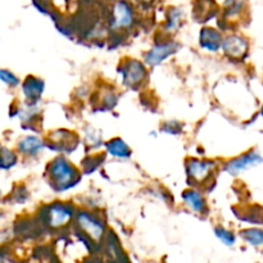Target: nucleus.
<instances>
[{
  "label": "nucleus",
  "instance_id": "obj_1",
  "mask_svg": "<svg viewBox=\"0 0 263 263\" xmlns=\"http://www.w3.org/2000/svg\"><path fill=\"white\" fill-rule=\"evenodd\" d=\"M50 175L61 187H68L69 182L73 181L76 172L64 159H55L50 164Z\"/></svg>",
  "mask_w": 263,
  "mask_h": 263
},
{
  "label": "nucleus",
  "instance_id": "obj_2",
  "mask_svg": "<svg viewBox=\"0 0 263 263\" xmlns=\"http://www.w3.org/2000/svg\"><path fill=\"white\" fill-rule=\"evenodd\" d=\"M262 158L257 153H248L244 154V156L239 157V158L234 159L230 163L228 164L226 170H228L230 174H238V172L243 171V170L249 168V167H253L256 164L261 163Z\"/></svg>",
  "mask_w": 263,
  "mask_h": 263
},
{
  "label": "nucleus",
  "instance_id": "obj_3",
  "mask_svg": "<svg viewBox=\"0 0 263 263\" xmlns=\"http://www.w3.org/2000/svg\"><path fill=\"white\" fill-rule=\"evenodd\" d=\"M113 22L116 27H126L133 22V10L126 2H117L113 9Z\"/></svg>",
  "mask_w": 263,
  "mask_h": 263
},
{
  "label": "nucleus",
  "instance_id": "obj_4",
  "mask_svg": "<svg viewBox=\"0 0 263 263\" xmlns=\"http://www.w3.org/2000/svg\"><path fill=\"white\" fill-rule=\"evenodd\" d=\"M79 223L80 226H81L82 230L86 231V233L89 234L92 239H95V240H98V239L102 236V223L98 220H95L94 217H91V216L86 215V213H81V215H79Z\"/></svg>",
  "mask_w": 263,
  "mask_h": 263
},
{
  "label": "nucleus",
  "instance_id": "obj_5",
  "mask_svg": "<svg viewBox=\"0 0 263 263\" xmlns=\"http://www.w3.org/2000/svg\"><path fill=\"white\" fill-rule=\"evenodd\" d=\"M175 51L174 44H163V45L156 46V48L152 49L145 57V61L148 62L151 66H156V64L161 63L163 59H166L170 54H172Z\"/></svg>",
  "mask_w": 263,
  "mask_h": 263
},
{
  "label": "nucleus",
  "instance_id": "obj_6",
  "mask_svg": "<svg viewBox=\"0 0 263 263\" xmlns=\"http://www.w3.org/2000/svg\"><path fill=\"white\" fill-rule=\"evenodd\" d=\"M68 218H71V211L66 205L55 204L49 208V221H50V225H64L68 221Z\"/></svg>",
  "mask_w": 263,
  "mask_h": 263
},
{
  "label": "nucleus",
  "instance_id": "obj_7",
  "mask_svg": "<svg viewBox=\"0 0 263 263\" xmlns=\"http://www.w3.org/2000/svg\"><path fill=\"white\" fill-rule=\"evenodd\" d=\"M222 48L231 57H241L247 50V43L239 36H230L223 41Z\"/></svg>",
  "mask_w": 263,
  "mask_h": 263
},
{
  "label": "nucleus",
  "instance_id": "obj_8",
  "mask_svg": "<svg viewBox=\"0 0 263 263\" xmlns=\"http://www.w3.org/2000/svg\"><path fill=\"white\" fill-rule=\"evenodd\" d=\"M211 167H212V163H210V162L192 161L187 167V172L197 181H203L210 174Z\"/></svg>",
  "mask_w": 263,
  "mask_h": 263
},
{
  "label": "nucleus",
  "instance_id": "obj_9",
  "mask_svg": "<svg viewBox=\"0 0 263 263\" xmlns=\"http://www.w3.org/2000/svg\"><path fill=\"white\" fill-rule=\"evenodd\" d=\"M200 43H202L203 46L210 49V50H216V49L220 46V43H221L220 35H218L215 30L205 28L204 31H202V39H200Z\"/></svg>",
  "mask_w": 263,
  "mask_h": 263
},
{
  "label": "nucleus",
  "instance_id": "obj_10",
  "mask_svg": "<svg viewBox=\"0 0 263 263\" xmlns=\"http://www.w3.org/2000/svg\"><path fill=\"white\" fill-rule=\"evenodd\" d=\"M144 68L140 63L138 62H131L128 68H126L125 71V80L128 81V84H135V82L140 81L144 77Z\"/></svg>",
  "mask_w": 263,
  "mask_h": 263
},
{
  "label": "nucleus",
  "instance_id": "obj_11",
  "mask_svg": "<svg viewBox=\"0 0 263 263\" xmlns=\"http://www.w3.org/2000/svg\"><path fill=\"white\" fill-rule=\"evenodd\" d=\"M20 149L23 153L33 154L43 148V143L36 138H26L20 143Z\"/></svg>",
  "mask_w": 263,
  "mask_h": 263
},
{
  "label": "nucleus",
  "instance_id": "obj_12",
  "mask_svg": "<svg viewBox=\"0 0 263 263\" xmlns=\"http://www.w3.org/2000/svg\"><path fill=\"white\" fill-rule=\"evenodd\" d=\"M23 91H25L27 98H37L40 97L41 91H43V84L37 80H27L23 86Z\"/></svg>",
  "mask_w": 263,
  "mask_h": 263
},
{
  "label": "nucleus",
  "instance_id": "obj_13",
  "mask_svg": "<svg viewBox=\"0 0 263 263\" xmlns=\"http://www.w3.org/2000/svg\"><path fill=\"white\" fill-rule=\"evenodd\" d=\"M108 151H109V153H112L113 156L122 157V158L123 157H127L128 154H130L127 145H126L122 140H120V139H116L112 143L108 144Z\"/></svg>",
  "mask_w": 263,
  "mask_h": 263
},
{
  "label": "nucleus",
  "instance_id": "obj_14",
  "mask_svg": "<svg viewBox=\"0 0 263 263\" xmlns=\"http://www.w3.org/2000/svg\"><path fill=\"white\" fill-rule=\"evenodd\" d=\"M184 199H185V202L190 205V208L194 211H197V212H200L203 208V205H204L202 197H200V195L195 192L185 193Z\"/></svg>",
  "mask_w": 263,
  "mask_h": 263
},
{
  "label": "nucleus",
  "instance_id": "obj_15",
  "mask_svg": "<svg viewBox=\"0 0 263 263\" xmlns=\"http://www.w3.org/2000/svg\"><path fill=\"white\" fill-rule=\"evenodd\" d=\"M243 238L252 246H261L263 244V231L252 229V230L243 231Z\"/></svg>",
  "mask_w": 263,
  "mask_h": 263
},
{
  "label": "nucleus",
  "instance_id": "obj_16",
  "mask_svg": "<svg viewBox=\"0 0 263 263\" xmlns=\"http://www.w3.org/2000/svg\"><path fill=\"white\" fill-rule=\"evenodd\" d=\"M15 157L12 152L7 151V149H2L0 151V167L2 168H9L14 164Z\"/></svg>",
  "mask_w": 263,
  "mask_h": 263
},
{
  "label": "nucleus",
  "instance_id": "obj_17",
  "mask_svg": "<svg viewBox=\"0 0 263 263\" xmlns=\"http://www.w3.org/2000/svg\"><path fill=\"white\" fill-rule=\"evenodd\" d=\"M0 80L4 81L5 84H8L9 86H15L18 85V79L13 73H10L9 71H5V69H0Z\"/></svg>",
  "mask_w": 263,
  "mask_h": 263
},
{
  "label": "nucleus",
  "instance_id": "obj_18",
  "mask_svg": "<svg viewBox=\"0 0 263 263\" xmlns=\"http://www.w3.org/2000/svg\"><path fill=\"white\" fill-rule=\"evenodd\" d=\"M216 234H217L218 238H220L226 246H233V244L235 243V238H234L233 234L229 233V231L222 230V229H217V230H216Z\"/></svg>",
  "mask_w": 263,
  "mask_h": 263
},
{
  "label": "nucleus",
  "instance_id": "obj_19",
  "mask_svg": "<svg viewBox=\"0 0 263 263\" xmlns=\"http://www.w3.org/2000/svg\"><path fill=\"white\" fill-rule=\"evenodd\" d=\"M143 2H151V0H143Z\"/></svg>",
  "mask_w": 263,
  "mask_h": 263
}]
</instances>
